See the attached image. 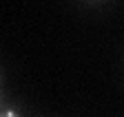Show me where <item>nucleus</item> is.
Returning a JSON list of instances; mask_svg holds the SVG:
<instances>
[{"mask_svg":"<svg viewBox=\"0 0 124 117\" xmlns=\"http://www.w3.org/2000/svg\"><path fill=\"white\" fill-rule=\"evenodd\" d=\"M0 117H18V113H16V110H5Z\"/></svg>","mask_w":124,"mask_h":117,"instance_id":"1","label":"nucleus"}]
</instances>
